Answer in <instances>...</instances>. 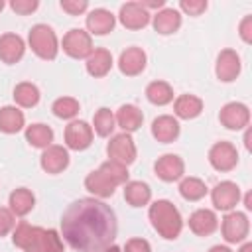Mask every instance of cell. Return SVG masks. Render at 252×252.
<instances>
[{
  "instance_id": "1",
  "label": "cell",
  "mask_w": 252,
  "mask_h": 252,
  "mask_svg": "<svg viewBox=\"0 0 252 252\" xmlns=\"http://www.w3.org/2000/svg\"><path fill=\"white\" fill-rule=\"evenodd\" d=\"M118 232L114 211L98 199L71 203L61 219V234L77 252H104Z\"/></svg>"
},
{
  "instance_id": "2",
  "label": "cell",
  "mask_w": 252,
  "mask_h": 252,
  "mask_svg": "<svg viewBox=\"0 0 252 252\" xmlns=\"http://www.w3.org/2000/svg\"><path fill=\"white\" fill-rule=\"evenodd\" d=\"M12 242L24 252H63V242L57 230L32 226L26 220L18 222V226L14 228Z\"/></svg>"
},
{
  "instance_id": "3",
  "label": "cell",
  "mask_w": 252,
  "mask_h": 252,
  "mask_svg": "<svg viewBox=\"0 0 252 252\" xmlns=\"http://www.w3.org/2000/svg\"><path fill=\"white\" fill-rule=\"evenodd\" d=\"M148 217L152 220V226L158 230V234L163 236V238H167V240H175L179 236L181 228H183V220H181L179 211L167 199L156 201L150 207Z\"/></svg>"
},
{
  "instance_id": "4",
  "label": "cell",
  "mask_w": 252,
  "mask_h": 252,
  "mask_svg": "<svg viewBox=\"0 0 252 252\" xmlns=\"http://www.w3.org/2000/svg\"><path fill=\"white\" fill-rule=\"evenodd\" d=\"M28 41H30L32 51H33L37 57L47 59V61H51V59L57 57V49H59V45H57V35H55V32H53L49 26H45V24L33 26V28L30 30Z\"/></svg>"
},
{
  "instance_id": "5",
  "label": "cell",
  "mask_w": 252,
  "mask_h": 252,
  "mask_svg": "<svg viewBox=\"0 0 252 252\" xmlns=\"http://www.w3.org/2000/svg\"><path fill=\"white\" fill-rule=\"evenodd\" d=\"M106 152L112 161L122 163V165H130L136 159V144H134L132 136L126 132L112 136V140L106 146Z\"/></svg>"
},
{
  "instance_id": "6",
  "label": "cell",
  "mask_w": 252,
  "mask_h": 252,
  "mask_svg": "<svg viewBox=\"0 0 252 252\" xmlns=\"http://www.w3.org/2000/svg\"><path fill=\"white\" fill-rule=\"evenodd\" d=\"M63 51L73 59L89 57L93 51V39L85 30H69L63 37Z\"/></svg>"
},
{
  "instance_id": "7",
  "label": "cell",
  "mask_w": 252,
  "mask_h": 252,
  "mask_svg": "<svg viewBox=\"0 0 252 252\" xmlns=\"http://www.w3.org/2000/svg\"><path fill=\"white\" fill-rule=\"evenodd\" d=\"M220 230H222V236H224L226 242H230V244L242 242V240L248 236V230H250L248 217H246L244 213L232 211V213H228V215L222 219Z\"/></svg>"
},
{
  "instance_id": "8",
  "label": "cell",
  "mask_w": 252,
  "mask_h": 252,
  "mask_svg": "<svg viewBox=\"0 0 252 252\" xmlns=\"http://www.w3.org/2000/svg\"><path fill=\"white\" fill-rule=\"evenodd\" d=\"M209 161L217 171H230L238 163V152L230 142H217L209 150Z\"/></svg>"
},
{
  "instance_id": "9",
  "label": "cell",
  "mask_w": 252,
  "mask_h": 252,
  "mask_svg": "<svg viewBox=\"0 0 252 252\" xmlns=\"http://www.w3.org/2000/svg\"><path fill=\"white\" fill-rule=\"evenodd\" d=\"M219 120L228 130H242L250 122V110L242 102H228L220 108Z\"/></svg>"
},
{
  "instance_id": "10",
  "label": "cell",
  "mask_w": 252,
  "mask_h": 252,
  "mask_svg": "<svg viewBox=\"0 0 252 252\" xmlns=\"http://www.w3.org/2000/svg\"><path fill=\"white\" fill-rule=\"evenodd\" d=\"M93 142V128L85 120H73L65 128V144L71 150H87Z\"/></svg>"
},
{
  "instance_id": "11",
  "label": "cell",
  "mask_w": 252,
  "mask_h": 252,
  "mask_svg": "<svg viewBox=\"0 0 252 252\" xmlns=\"http://www.w3.org/2000/svg\"><path fill=\"white\" fill-rule=\"evenodd\" d=\"M211 199H213V205L219 211H230L240 201V189L232 181H220L219 185H215V189L211 193Z\"/></svg>"
},
{
  "instance_id": "12",
  "label": "cell",
  "mask_w": 252,
  "mask_h": 252,
  "mask_svg": "<svg viewBox=\"0 0 252 252\" xmlns=\"http://www.w3.org/2000/svg\"><path fill=\"white\" fill-rule=\"evenodd\" d=\"M120 24L128 30H142L150 22V12L140 2H126L120 8Z\"/></svg>"
},
{
  "instance_id": "13",
  "label": "cell",
  "mask_w": 252,
  "mask_h": 252,
  "mask_svg": "<svg viewBox=\"0 0 252 252\" xmlns=\"http://www.w3.org/2000/svg\"><path fill=\"white\" fill-rule=\"evenodd\" d=\"M215 73L219 77V81L222 83H230L238 77L240 73V57L234 49H222L217 57V67Z\"/></svg>"
},
{
  "instance_id": "14",
  "label": "cell",
  "mask_w": 252,
  "mask_h": 252,
  "mask_svg": "<svg viewBox=\"0 0 252 252\" xmlns=\"http://www.w3.org/2000/svg\"><path fill=\"white\" fill-rule=\"evenodd\" d=\"M154 171L161 181H177L185 171V163L179 156L165 154V156L158 158V161L154 163Z\"/></svg>"
},
{
  "instance_id": "15",
  "label": "cell",
  "mask_w": 252,
  "mask_h": 252,
  "mask_svg": "<svg viewBox=\"0 0 252 252\" xmlns=\"http://www.w3.org/2000/svg\"><path fill=\"white\" fill-rule=\"evenodd\" d=\"M118 67L128 77L140 75L144 71V67H146V53H144V49H140V47H128L126 51H122L120 53V59H118Z\"/></svg>"
},
{
  "instance_id": "16",
  "label": "cell",
  "mask_w": 252,
  "mask_h": 252,
  "mask_svg": "<svg viewBox=\"0 0 252 252\" xmlns=\"http://www.w3.org/2000/svg\"><path fill=\"white\" fill-rule=\"evenodd\" d=\"M26 45L18 33H4L0 35V59L4 63H18L24 57Z\"/></svg>"
},
{
  "instance_id": "17",
  "label": "cell",
  "mask_w": 252,
  "mask_h": 252,
  "mask_svg": "<svg viewBox=\"0 0 252 252\" xmlns=\"http://www.w3.org/2000/svg\"><path fill=\"white\" fill-rule=\"evenodd\" d=\"M69 165V154L63 146H49L41 154V167L47 173H61Z\"/></svg>"
},
{
  "instance_id": "18",
  "label": "cell",
  "mask_w": 252,
  "mask_h": 252,
  "mask_svg": "<svg viewBox=\"0 0 252 252\" xmlns=\"http://www.w3.org/2000/svg\"><path fill=\"white\" fill-rule=\"evenodd\" d=\"M217 226H219V219L209 209H199L189 217V228L197 236H209L217 230Z\"/></svg>"
},
{
  "instance_id": "19",
  "label": "cell",
  "mask_w": 252,
  "mask_h": 252,
  "mask_svg": "<svg viewBox=\"0 0 252 252\" xmlns=\"http://www.w3.org/2000/svg\"><path fill=\"white\" fill-rule=\"evenodd\" d=\"M152 136H154L158 142L169 144V142H173V140L179 136V122H177L173 116H169V114L158 116V118L152 122Z\"/></svg>"
},
{
  "instance_id": "20",
  "label": "cell",
  "mask_w": 252,
  "mask_h": 252,
  "mask_svg": "<svg viewBox=\"0 0 252 252\" xmlns=\"http://www.w3.org/2000/svg\"><path fill=\"white\" fill-rule=\"evenodd\" d=\"M114 16L112 12L104 10V8H94L93 12H89L87 16V28L91 33L94 35H106L108 32H112L114 28Z\"/></svg>"
},
{
  "instance_id": "21",
  "label": "cell",
  "mask_w": 252,
  "mask_h": 252,
  "mask_svg": "<svg viewBox=\"0 0 252 252\" xmlns=\"http://www.w3.org/2000/svg\"><path fill=\"white\" fill-rule=\"evenodd\" d=\"M85 65H87L89 75H93V77H104L110 71V67H112V55H110L108 49L96 47V49L91 51V55L87 57V63Z\"/></svg>"
},
{
  "instance_id": "22",
  "label": "cell",
  "mask_w": 252,
  "mask_h": 252,
  "mask_svg": "<svg viewBox=\"0 0 252 252\" xmlns=\"http://www.w3.org/2000/svg\"><path fill=\"white\" fill-rule=\"evenodd\" d=\"M85 187L94 195V197H100V199H106L114 193L116 189V183L110 181L100 169L96 171H91L87 177H85Z\"/></svg>"
},
{
  "instance_id": "23",
  "label": "cell",
  "mask_w": 252,
  "mask_h": 252,
  "mask_svg": "<svg viewBox=\"0 0 252 252\" xmlns=\"http://www.w3.org/2000/svg\"><path fill=\"white\" fill-rule=\"evenodd\" d=\"M181 26V14L175 8H163L154 16V30L161 35H169L177 32Z\"/></svg>"
},
{
  "instance_id": "24",
  "label": "cell",
  "mask_w": 252,
  "mask_h": 252,
  "mask_svg": "<svg viewBox=\"0 0 252 252\" xmlns=\"http://www.w3.org/2000/svg\"><path fill=\"white\" fill-rule=\"evenodd\" d=\"M114 120L118 122V126L128 134V132H134L142 126V120H144V114L138 106L134 104H122L114 116Z\"/></svg>"
},
{
  "instance_id": "25",
  "label": "cell",
  "mask_w": 252,
  "mask_h": 252,
  "mask_svg": "<svg viewBox=\"0 0 252 252\" xmlns=\"http://www.w3.org/2000/svg\"><path fill=\"white\" fill-rule=\"evenodd\" d=\"M173 110H175V116H179L183 120H191V118L201 114L203 100L199 96H195V94H181V96L175 98Z\"/></svg>"
},
{
  "instance_id": "26",
  "label": "cell",
  "mask_w": 252,
  "mask_h": 252,
  "mask_svg": "<svg viewBox=\"0 0 252 252\" xmlns=\"http://www.w3.org/2000/svg\"><path fill=\"white\" fill-rule=\"evenodd\" d=\"M124 199L132 207H144L152 199V189L144 181H128L124 185Z\"/></svg>"
},
{
  "instance_id": "27",
  "label": "cell",
  "mask_w": 252,
  "mask_h": 252,
  "mask_svg": "<svg viewBox=\"0 0 252 252\" xmlns=\"http://www.w3.org/2000/svg\"><path fill=\"white\" fill-rule=\"evenodd\" d=\"M35 205V197L30 189L26 187H20V189H14L10 193V211L18 217H24L28 215Z\"/></svg>"
},
{
  "instance_id": "28",
  "label": "cell",
  "mask_w": 252,
  "mask_h": 252,
  "mask_svg": "<svg viewBox=\"0 0 252 252\" xmlns=\"http://www.w3.org/2000/svg\"><path fill=\"white\" fill-rule=\"evenodd\" d=\"M24 112L16 106H2L0 108V130L6 134H16L24 128Z\"/></svg>"
},
{
  "instance_id": "29",
  "label": "cell",
  "mask_w": 252,
  "mask_h": 252,
  "mask_svg": "<svg viewBox=\"0 0 252 252\" xmlns=\"http://www.w3.org/2000/svg\"><path fill=\"white\" fill-rule=\"evenodd\" d=\"M26 140L33 148H49L53 142V130L47 124H32L26 128Z\"/></svg>"
},
{
  "instance_id": "30",
  "label": "cell",
  "mask_w": 252,
  "mask_h": 252,
  "mask_svg": "<svg viewBox=\"0 0 252 252\" xmlns=\"http://www.w3.org/2000/svg\"><path fill=\"white\" fill-rule=\"evenodd\" d=\"M146 96L152 104H158V106H163L167 102L173 100V89L165 83V81H154L146 87Z\"/></svg>"
},
{
  "instance_id": "31",
  "label": "cell",
  "mask_w": 252,
  "mask_h": 252,
  "mask_svg": "<svg viewBox=\"0 0 252 252\" xmlns=\"http://www.w3.org/2000/svg\"><path fill=\"white\" fill-rule=\"evenodd\" d=\"M14 100L20 106H24V108H32V106H35L39 102V89L33 83L24 81V83L16 85V89H14Z\"/></svg>"
},
{
  "instance_id": "32",
  "label": "cell",
  "mask_w": 252,
  "mask_h": 252,
  "mask_svg": "<svg viewBox=\"0 0 252 252\" xmlns=\"http://www.w3.org/2000/svg\"><path fill=\"white\" fill-rule=\"evenodd\" d=\"M179 193L187 201H199L207 195V185L199 177H185L179 183Z\"/></svg>"
},
{
  "instance_id": "33",
  "label": "cell",
  "mask_w": 252,
  "mask_h": 252,
  "mask_svg": "<svg viewBox=\"0 0 252 252\" xmlns=\"http://www.w3.org/2000/svg\"><path fill=\"white\" fill-rule=\"evenodd\" d=\"M114 114L106 108V106H102V108H98L96 110V114H94V118H93V124H94V132L98 134V136H108L112 130H114Z\"/></svg>"
},
{
  "instance_id": "34",
  "label": "cell",
  "mask_w": 252,
  "mask_h": 252,
  "mask_svg": "<svg viewBox=\"0 0 252 252\" xmlns=\"http://www.w3.org/2000/svg\"><path fill=\"white\" fill-rule=\"evenodd\" d=\"M51 110H53V114L57 118H65V120L73 118L79 112V100H75L73 96H61V98H57L53 102Z\"/></svg>"
},
{
  "instance_id": "35",
  "label": "cell",
  "mask_w": 252,
  "mask_h": 252,
  "mask_svg": "<svg viewBox=\"0 0 252 252\" xmlns=\"http://www.w3.org/2000/svg\"><path fill=\"white\" fill-rule=\"evenodd\" d=\"M110 181H114L116 185H120V183H126V179H128V169H126V165H122V163H116V161H112V159H108V161H104L100 167H98Z\"/></svg>"
},
{
  "instance_id": "36",
  "label": "cell",
  "mask_w": 252,
  "mask_h": 252,
  "mask_svg": "<svg viewBox=\"0 0 252 252\" xmlns=\"http://www.w3.org/2000/svg\"><path fill=\"white\" fill-rule=\"evenodd\" d=\"M179 8L189 16H201L207 10V0H181Z\"/></svg>"
},
{
  "instance_id": "37",
  "label": "cell",
  "mask_w": 252,
  "mask_h": 252,
  "mask_svg": "<svg viewBox=\"0 0 252 252\" xmlns=\"http://www.w3.org/2000/svg\"><path fill=\"white\" fill-rule=\"evenodd\" d=\"M37 6H39L37 0H12V2H10V8H12L16 14H22V16L32 14Z\"/></svg>"
},
{
  "instance_id": "38",
  "label": "cell",
  "mask_w": 252,
  "mask_h": 252,
  "mask_svg": "<svg viewBox=\"0 0 252 252\" xmlns=\"http://www.w3.org/2000/svg\"><path fill=\"white\" fill-rule=\"evenodd\" d=\"M61 8L71 16H79L89 8V2L87 0H61Z\"/></svg>"
},
{
  "instance_id": "39",
  "label": "cell",
  "mask_w": 252,
  "mask_h": 252,
  "mask_svg": "<svg viewBox=\"0 0 252 252\" xmlns=\"http://www.w3.org/2000/svg\"><path fill=\"white\" fill-rule=\"evenodd\" d=\"M16 220H14V213L6 207H0V236L8 234L12 228H14Z\"/></svg>"
},
{
  "instance_id": "40",
  "label": "cell",
  "mask_w": 252,
  "mask_h": 252,
  "mask_svg": "<svg viewBox=\"0 0 252 252\" xmlns=\"http://www.w3.org/2000/svg\"><path fill=\"white\" fill-rule=\"evenodd\" d=\"M124 252H152V246L146 238H130L124 244Z\"/></svg>"
},
{
  "instance_id": "41",
  "label": "cell",
  "mask_w": 252,
  "mask_h": 252,
  "mask_svg": "<svg viewBox=\"0 0 252 252\" xmlns=\"http://www.w3.org/2000/svg\"><path fill=\"white\" fill-rule=\"evenodd\" d=\"M238 33L246 43H252V16H244L240 26H238Z\"/></svg>"
},
{
  "instance_id": "42",
  "label": "cell",
  "mask_w": 252,
  "mask_h": 252,
  "mask_svg": "<svg viewBox=\"0 0 252 252\" xmlns=\"http://www.w3.org/2000/svg\"><path fill=\"white\" fill-rule=\"evenodd\" d=\"M209 252H232L228 246H220V244H217V246H213Z\"/></svg>"
},
{
  "instance_id": "43",
  "label": "cell",
  "mask_w": 252,
  "mask_h": 252,
  "mask_svg": "<svg viewBox=\"0 0 252 252\" xmlns=\"http://www.w3.org/2000/svg\"><path fill=\"white\" fill-rule=\"evenodd\" d=\"M244 205H246V209H252V197H250V193H246V197H244Z\"/></svg>"
},
{
  "instance_id": "44",
  "label": "cell",
  "mask_w": 252,
  "mask_h": 252,
  "mask_svg": "<svg viewBox=\"0 0 252 252\" xmlns=\"http://www.w3.org/2000/svg\"><path fill=\"white\" fill-rule=\"evenodd\" d=\"M238 252H252V242H246V244H242V248H240Z\"/></svg>"
},
{
  "instance_id": "45",
  "label": "cell",
  "mask_w": 252,
  "mask_h": 252,
  "mask_svg": "<svg viewBox=\"0 0 252 252\" xmlns=\"http://www.w3.org/2000/svg\"><path fill=\"white\" fill-rule=\"evenodd\" d=\"M244 144H246V150H250V130H248L246 136H244Z\"/></svg>"
},
{
  "instance_id": "46",
  "label": "cell",
  "mask_w": 252,
  "mask_h": 252,
  "mask_svg": "<svg viewBox=\"0 0 252 252\" xmlns=\"http://www.w3.org/2000/svg\"><path fill=\"white\" fill-rule=\"evenodd\" d=\"M104 252H120V250H118V248H116V246H114V244H112V246H110V248H106V250H104Z\"/></svg>"
},
{
  "instance_id": "47",
  "label": "cell",
  "mask_w": 252,
  "mask_h": 252,
  "mask_svg": "<svg viewBox=\"0 0 252 252\" xmlns=\"http://www.w3.org/2000/svg\"><path fill=\"white\" fill-rule=\"evenodd\" d=\"M2 8H4V2H2V0H0V12H2Z\"/></svg>"
}]
</instances>
